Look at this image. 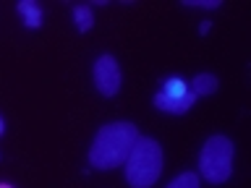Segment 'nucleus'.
Listing matches in <instances>:
<instances>
[{
    "label": "nucleus",
    "mask_w": 251,
    "mask_h": 188,
    "mask_svg": "<svg viewBox=\"0 0 251 188\" xmlns=\"http://www.w3.org/2000/svg\"><path fill=\"white\" fill-rule=\"evenodd\" d=\"M139 139V128L133 123L118 120L107 123L97 131L89 149V164L94 170H113L128 160L133 144Z\"/></svg>",
    "instance_id": "obj_1"
},
{
    "label": "nucleus",
    "mask_w": 251,
    "mask_h": 188,
    "mask_svg": "<svg viewBox=\"0 0 251 188\" xmlns=\"http://www.w3.org/2000/svg\"><path fill=\"white\" fill-rule=\"evenodd\" d=\"M123 164L131 188H152L162 172V146L149 136H139Z\"/></svg>",
    "instance_id": "obj_2"
},
{
    "label": "nucleus",
    "mask_w": 251,
    "mask_h": 188,
    "mask_svg": "<svg viewBox=\"0 0 251 188\" xmlns=\"http://www.w3.org/2000/svg\"><path fill=\"white\" fill-rule=\"evenodd\" d=\"M233 141L227 136H209L199 154V175L212 186L225 183L233 175Z\"/></svg>",
    "instance_id": "obj_3"
},
{
    "label": "nucleus",
    "mask_w": 251,
    "mask_h": 188,
    "mask_svg": "<svg viewBox=\"0 0 251 188\" xmlns=\"http://www.w3.org/2000/svg\"><path fill=\"white\" fill-rule=\"evenodd\" d=\"M196 102V94L188 89V84L183 78L173 76L165 81V89L160 94H154V107L162 110V113H170V115H183L194 107Z\"/></svg>",
    "instance_id": "obj_4"
},
{
    "label": "nucleus",
    "mask_w": 251,
    "mask_h": 188,
    "mask_svg": "<svg viewBox=\"0 0 251 188\" xmlns=\"http://www.w3.org/2000/svg\"><path fill=\"white\" fill-rule=\"evenodd\" d=\"M94 86L102 97H115L121 89V68L113 55H100L94 63Z\"/></svg>",
    "instance_id": "obj_5"
},
{
    "label": "nucleus",
    "mask_w": 251,
    "mask_h": 188,
    "mask_svg": "<svg viewBox=\"0 0 251 188\" xmlns=\"http://www.w3.org/2000/svg\"><path fill=\"white\" fill-rule=\"evenodd\" d=\"M188 89H191L196 97H209V94L217 92V76L212 73H199L191 78V84H188Z\"/></svg>",
    "instance_id": "obj_6"
},
{
    "label": "nucleus",
    "mask_w": 251,
    "mask_h": 188,
    "mask_svg": "<svg viewBox=\"0 0 251 188\" xmlns=\"http://www.w3.org/2000/svg\"><path fill=\"white\" fill-rule=\"evenodd\" d=\"M19 13H21V19H24V24H26L29 29H39V26H42V8H39L34 0H21V3H19Z\"/></svg>",
    "instance_id": "obj_7"
},
{
    "label": "nucleus",
    "mask_w": 251,
    "mask_h": 188,
    "mask_svg": "<svg viewBox=\"0 0 251 188\" xmlns=\"http://www.w3.org/2000/svg\"><path fill=\"white\" fill-rule=\"evenodd\" d=\"M74 19H76L78 31H89L94 26V13L89 5H74Z\"/></svg>",
    "instance_id": "obj_8"
},
{
    "label": "nucleus",
    "mask_w": 251,
    "mask_h": 188,
    "mask_svg": "<svg viewBox=\"0 0 251 188\" xmlns=\"http://www.w3.org/2000/svg\"><path fill=\"white\" fill-rule=\"evenodd\" d=\"M168 188H199V175L196 172H180L176 180H170Z\"/></svg>",
    "instance_id": "obj_9"
},
{
    "label": "nucleus",
    "mask_w": 251,
    "mask_h": 188,
    "mask_svg": "<svg viewBox=\"0 0 251 188\" xmlns=\"http://www.w3.org/2000/svg\"><path fill=\"white\" fill-rule=\"evenodd\" d=\"M223 0H186V5H194V8H220Z\"/></svg>",
    "instance_id": "obj_10"
},
{
    "label": "nucleus",
    "mask_w": 251,
    "mask_h": 188,
    "mask_svg": "<svg viewBox=\"0 0 251 188\" xmlns=\"http://www.w3.org/2000/svg\"><path fill=\"white\" fill-rule=\"evenodd\" d=\"M3 131H5V123H3V118H0V136H3Z\"/></svg>",
    "instance_id": "obj_11"
},
{
    "label": "nucleus",
    "mask_w": 251,
    "mask_h": 188,
    "mask_svg": "<svg viewBox=\"0 0 251 188\" xmlns=\"http://www.w3.org/2000/svg\"><path fill=\"white\" fill-rule=\"evenodd\" d=\"M0 188H13L11 183H0Z\"/></svg>",
    "instance_id": "obj_12"
}]
</instances>
